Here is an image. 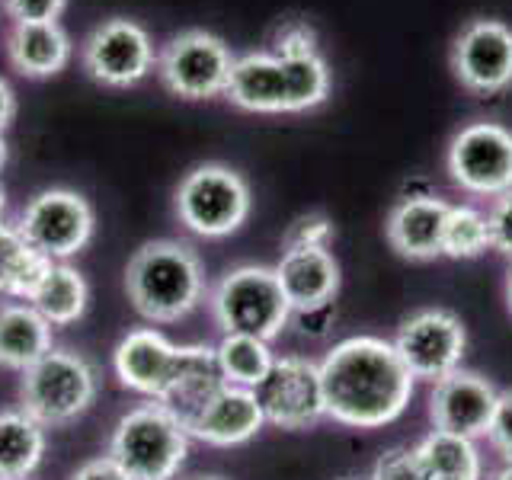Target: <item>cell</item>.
<instances>
[{
	"label": "cell",
	"mask_w": 512,
	"mask_h": 480,
	"mask_svg": "<svg viewBox=\"0 0 512 480\" xmlns=\"http://www.w3.org/2000/svg\"><path fill=\"white\" fill-rule=\"evenodd\" d=\"M317 365L327 416L333 423L378 429L400 420L410 407L416 378L400 362L394 343L381 336H349Z\"/></svg>",
	"instance_id": "6da1fadb"
},
{
	"label": "cell",
	"mask_w": 512,
	"mask_h": 480,
	"mask_svg": "<svg viewBox=\"0 0 512 480\" xmlns=\"http://www.w3.org/2000/svg\"><path fill=\"white\" fill-rule=\"evenodd\" d=\"M224 96L231 100V106L244 112H260V116L308 112L330 96V68L320 52H250L234 61Z\"/></svg>",
	"instance_id": "7a4b0ae2"
},
{
	"label": "cell",
	"mask_w": 512,
	"mask_h": 480,
	"mask_svg": "<svg viewBox=\"0 0 512 480\" xmlns=\"http://www.w3.org/2000/svg\"><path fill=\"white\" fill-rule=\"evenodd\" d=\"M125 292L151 324H176L202 304L205 269L183 240H148L125 269Z\"/></svg>",
	"instance_id": "3957f363"
},
{
	"label": "cell",
	"mask_w": 512,
	"mask_h": 480,
	"mask_svg": "<svg viewBox=\"0 0 512 480\" xmlns=\"http://www.w3.org/2000/svg\"><path fill=\"white\" fill-rule=\"evenodd\" d=\"M189 455V432L176 416L148 400L119 416L109 436V458L128 480H173Z\"/></svg>",
	"instance_id": "277c9868"
},
{
	"label": "cell",
	"mask_w": 512,
	"mask_h": 480,
	"mask_svg": "<svg viewBox=\"0 0 512 480\" xmlns=\"http://www.w3.org/2000/svg\"><path fill=\"white\" fill-rule=\"evenodd\" d=\"M100 391V378L87 356L74 349H48L29 365L20 384V410L45 429H58L84 416Z\"/></svg>",
	"instance_id": "5b68a950"
},
{
	"label": "cell",
	"mask_w": 512,
	"mask_h": 480,
	"mask_svg": "<svg viewBox=\"0 0 512 480\" xmlns=\"http://www.w3.org/2000/svg\"><path fill=\"white\" fill-rule=\"evenodd\" d=\"M212 314L224 333H247L260 340H276L292 320V304L269 266H237L224 272L212 292Z\"/></svg>",
	"instance_id": "8992f818"
},
{
	"label": "cell",
	"mask_w": 512,
	"mask_h": 480,
	"mask_svg": "<svg viewBox=\"0 0 512 480\" xmlns=\"http://www.w3.org/2000/svg\"><path fill=\"white\" fill-rule=\"evenodd\" d=\"M176 218L199 237H231L250 218V186L224 164L192 167L176 186Z\"/></svg>",
	"instance_id": "52a82bcc"
},
{
	"label": "cell",
	"mask_w": 512,
	"mask_h": 480,
	"mask_svg": "<svg viewBox=\"0 0 512 480\" xmlns=\"http://www.w3.org/2000/svg\"><path fill=\"white\" fill-rule=\"evenodd\" d=\"M234 61L237 58L231 55V48L215 32L186 29L157 55V74L180 100H212L228 90Z\"/></svg>",
	"instance_id": "ba28073f"
},
{
	"label": "cell",
	"mask_w": 512,
	"mask_h": 480,
	"mask_svg": "<svg viewBox=\"0 0 512 480\" xmlns=\"http://www.w3.org/2000/svg\"><path fill=\"white\" fill-rule=\"evenodd\" d=\"M20 234L52 263H64L90 244L96 218L93 205L74 189H42L16 221Z\"/></svg>",
	"instance_id": "9c48e42d"
},
{
	"label": "cell",
	"mask_w": 512,
	"mask_h": 480,
	"mask_svg": "<svg viewBox=\"0 0 512 480\" xmlns=\"http://www.w3.org/2000/svg\"><path fill=\"white\" fill-rule=\"evenodd\" d=\"M448 173L471 196L512 192V132L500 122H471L448 144Z\"/></svg>",
	"instance_id": "30bf717a"
},
{
	"label": "cell",
	"mask_w": 512,
	"mask_h": 480,
	"mask_svg": "<svg viewBox=\"0 0 512 480\" xmlns=\"http://www.w3.org/2000/svg\"><path fill=\"white\" fill-rule=\"evenodd\" d=\"M394 349L416 381L436 384L439 378L461 368L464 349H468V330L452 311L423 308L397 327Z\"/></svg>",
	"instance_id": "8fae6325"
},
{
	"label": "cell",
	"mask_w": 512,
	"mask_h": 480,
	"mask_svg": "<svg viewBox=\"0 0 512 480\" xmlns=\"http://www.w3.org/2000/svg\"><path fill=\"white\" fill-rule=\"evenodd\" d=\"M253 394L260 400L266 423L279 429H308L327 416L320 365L308 356H276Z\"/></svg>",
	"instance_id": "7c38bea8"
},
{
	"label": "cell",
	"mask_w": 512,
	"mask_h": 480,
	"mask_svg": "<svg viewBox=\"0 0 512 480\" xmlns=\"http://www.w3.org/2000/svg\"><path fill=\"white\" fill-rule=\"evenodd\" d=\"M157 55L148 29L125 16L96 26L84 42V71L103 87H135L154 71Z\"/></svg>",
	"instance_id": "4fadbf2b"
},
{
	"label": "cell",
	"mask_w": 512,
	"mask_h": 480,
	"mask_svg": "<svg viewBox=\"0 0 512 480\" xmlns=\"http://www.w3.org/2000/svg\"><path fill=\"white\" fill-rule=\"evenodd\" d=\"M452 71L464 90L496 96L512 87V26L503 20H471L452 45Z\"/></svg>",
	"instance_id": "5bb4252c"
},
{
	"label": "cell",
	"mask_w": 512,
	"mask_h": 480,
	"mask_svg": "<svg viewBox=\"0 0 512 480\" xmlns=\"http://www.w3.org/2000/svg\"><path fill=\"white\" fill-rule=\"evenodd\" d=\"M496 397H500V391H496L484 375L458 368V372L432 384V394H429L432 429L452 432V436H464V439L487 436Z\"/></svg>",
	"instance_id": "9a60e30c"
},
{
	"label": "cell",
	"mask_w": 512,
	"mask_h": 480,
	"mask_svg": "<svg viewBox=\"0 0 512 480\" xmlns=\"http://www.w3.org/2000/svg\"><path fill=\"white\" fill-rule=\"evenodd\" d=\"M180 362V346L170 343L164 333L154 327H138L125 333L116 352H112V368L128 391L144 394L148 400H160Z\"/></svg>",
	"instance_id": "2e32d148"
},
{
	"label": "cell",
	"mask_w": 512,
	"mask_h": 480,
	"mask_svg": "<svg viewBox=\"0 0 512 480\" xmlns=\"http://www.w3.org/2000/svg\"><path fill=\"white\" fill-rule=\"evenodd\" d=\"M266 416L250 388L224 384V388L199 410V416L186 426L189 439H199L215 448H234L260 436Z\"/></svg>",
	"instance_id": "e0dca14e"
},
{
	"label": "cell",
	"mask_w": 512,
	"mask_h": 480,
	"mask_svg": "<svg viewBox=\"0 0 512 480\" xmlns=\"http://www.w3.org/2000/svg\"><path fill=\"white\" fill-rule=\"evenodd\" d=\"M272 269H276L285 301L292 304V314L330 308V301L340 292V263L333 260L330 247L282 250V260Z\"/></svg>",
	"instance_id": "ac0fdd59"
},
{
	"label": "cell",
	"mask_w": 512,
	"mask_h": 480,
	"mask_svg": "<svg viewBox=\"0 0 512 480\" xmlns=\"http://www.w3.org/2000/svg\"><path fill=\"white\" fill-rule=\"evenodd\" d=\"M448 202L439 196H410L397 202L388 215V240L397 256L426 263L442 256V231Z\"/></svg>",
	"instance_id": "d6986e66"
},
{
	"label": "cell",
	"mask_w": 512,
	"mask_h": 480,
	"mask_svg": "<svg viewBox=\"0 0 512 480\" xmlns=\"http://www.w3.org/2000/svg\"><path fill=\"white\" fill-rule=\"evenodd\" d=\"M224 384L228 381H224L218 368L215 346H180V362H176V372L157 404H164L186 429Z\"/></svg>",
	"instance_id": "ffe728a7"
},
{
	"label": "cell",
	"mask_w": 512,
	"mask_h": 480,
	"mask_svg": "<svg viewBox=\"0 0 512 480\" xmlns=\"http://www.w3.org/2000/svg\"><path fill=\"white\" fill-rule=\"evenodd\" d=\"M7 58L23 77H55L71 61V39L61 23H13Z\"/></svg>",
	"instance_id": "44dd1931"
},
{
	"label": "cell",
	"mask_w": 512,
	"mask_h": 480,
	"mask_svg": "<svg viewBox=\"0 0 512 480\" xmlns=\"http://www.w3.org/2000/svg\"><path fill=\"white\" fill-rule=\"evenodd\" d=\"M52 324L29 301L0 304V365L26 372L52 349Z\"/></svg>",
	"instance_id": "7402d4cb"
},
{
	"label": "cell",
	"mask_w": 512,
	"mask_h": 480,
	"mask_svg": "<svg viewBox=\"0 0 512 480\" xmlns=\"http://www.w3.org/2000/svg\"><path fill=\"white\" fill-rule=\"evenodd\" d=\"M45 426L26 410H0V480H29L45 458Z\"/></svg>",
	"instance_id": "603a6c76"
},
{
	"label": "cell",
	"mask_w": 512,
	"mask_h": 480,
	"mask_svg": "<svg viewBox=\"0 0 512 480\" xmlns=\"http://www.w3.org/2000/svg\"><path fill=\"white\" fill-rule=\"evenodd\" d=\"M48 269H52V260L32 247L16 224L0 221V295L29 301Z\"/></svg>",
	"instance_id": "cb8c5ba5"
},
{
	"label": "cell",
	"mask_w": 512,
	"mask_h": 480,
	"mask_svg": "<svg viewBox=\"0 0 512 480\" xmlns=\"http://www.w3.org/2000/svg\"><path fill=\"white\" fill-rule=\"evenodd\" d=\"M29 304L52 327H71L87 314L90 285L84 279V272H77L74 266L52 263V269L45 272V279L36 288V295L29 298Z\"/></svg>",
	"instance_id": "d4e9b609"
},
{
	"label": "cell",
	"mask_w": 512,
	"mask_h": 480,
	"mask_svg": "<svg viewBox=\"0 0 512 480\" xmlns=\"http://www.w3.org/2000/svg\"><path fill=\"white\" fill-rule=\"evenodd\" d=\"M416 455H420L429 480H480V474H484L474 439L452 436V432L432 429L416 445Z\"/></svg>",
	"instance_id": "484cf974"
},
{
	"label": "cell",
	"mask_w": 512,
	"mask_h": 480,
	"mask_svg": "<svg viewBox=\"0 0 512 480\" xmlns=\"http://www.w3.org/2000/svg\"><path fill=\"white\" fill-rule=\"evenodd\" d=\"M215 359L224 381L253 391L269 375L272 362H276V352H272L269 340H260V336L224 333L221 343L215 346Z\"/></svg>",
	"instance_id": "4316f807"
},
{
	"label": "cell",
	"mask_w": 512,
	"mask_h": 480,
	"mask_svg": "<svg viewBox=\"0 0 512 480\" xmlns=\"http://www.w3.org/2000/svg\"><path fill=\"white\" fill-rule=\"evenodd\" d=\"M490 250V224L487 215L474 205H448L442 256L448 260H477Z\"/></svg>",
	"instance_id": "83f0119b"
},
{
	"label": "cell",
	"mask_w": 512,
	"mask_h": 480,
	"mask_svg": "<svg viewBox=\"0 0 512 480\" xmlns=\"http://www.w3.org/2000/svg\"><path fill=\"white\" fill-rule=\"evenodd\" d=\"M368 480H429L426 468L420 455H416V445H400V448H391V452H384L375 468H372V477Z\"/></svg>",
	"instance_id": "f1b7e54d"
},
{
	"label": "cell",
	"mask_w": 512,
	"mask_h": 480,
	"mask_svg": "<svg viewBox=\"0 0 512 480\" xmlns=\"http://www.w3.org/2000/svg\"><path fill=\"white\" fill-rule=\"evenodd\" d=\"M333 224L327 215L311 212L292 221V228L285 234V250H311V247H330Z\"/></svg>",
	"instance_id": "f546056e"
},
{
	"label": "cell",
	"mask_w": 512,
	"mask_h": 480,
	"mask_svg": "<svg viewBox=\"0 0 512 480\" xmlns=\"http://www.w3.org/2000/svg\"><path fill=\"white\" fill-rule=\"evenodd\" d=\"M276 55H314L317 52V32L308 20H285L272 39Z\"/></svg>",
	"instance_id": "4dcf8cb0"
},
{
	"label": "cell",
	"mask_w": 512,
	"mask_h": 480,
	"mask_svg": "<svg viewBox=\"0 0 512 480\" xmlns=\"http://www.w3.org/2000/svg\"><path fill=\"white\" fill-rule=\"evenodd\" d=\"M13 23H58L68 0H0Z\"/></svg>",
	"instance_id": "1f68e13d"
},
{
	"label": "cell",
	"mask_w": 512,
	"mask_h": 480,
	"mask_svg": "<svg viewBox=\"0 0 512 480\" xmlns=\"http://www.w3.org/2000/svg\"><path fill=\"white\" fill-rule=\"evenodd\" d=\"M487 439L506 458V464H512V391H500V397H496Z\"/></svg>",
	"instance_id": "d6a6232c"
},
{
	"label": "cell",
	"mask_w": 512,
	"mask_h": 480,
	"mask_svg": "<svg viewBox=\"0 0 512 480\" xmlns=\"http://www.w3.org/2000/svg\"><path fill=\"white\" fill-rule=\"evenodd\" d=\"M487 224H490V250L512 260V192H506V196L493 202Z\"/></svg>",
	"instance_id": "836d02e7"
},
{
	"label": "cell",
	"mask_w": 512,
	"mask_h": 480,
	"mask_svg": "<svg viewBox=\"0 0 512 480\" xmlns=\"http://www.w3.org/2000/svg\"><path fill=\"white\" fill-rule=\"evenodd\" d=\"M71 480H128V474L109 455H100V458H90L80 464V468L71 474Z\"/></svg>",
	"instance_id": "e575fe53"
},
{
	"label": "cell",
	"mask_w": 512,
	"mask_h": 480,
	"mask_svg": "<svg viewBox=\"0 0 512 480\" xmlns=\"http://www.w3.org/2000/svg\"><path fill=\"white\" fill-rule=\"evenodd\" d=\"M13 116H16V93H13V87L7 84V80L0 77V135L10 128Z\"/></svg>",
	"instance_id": "d590c367"
},
{
	"label": "cell",
	"mask_w": 512,
	"mask_h": 480,
	"mask_svg": "<svg viewBox=\"0 0 512 480\" xmlns=\"http://www.w3.org/2000/svg\"><path fill=\"white\" fill-rule=\"evenodd\" d=\"M7 160H10V148H7V138L0 135V170L7 167Z\"/></svg>",
	"instance_id": "8d00e7d4"
},
{
	"label": "cell",
	"mask_w": 512,
	"mask_h": 480,
	"mask_svg": "<svg viewBox=\"0 0 512 480\" xmlns=\"http://www.w3.org/2000/svg\"><path fill=\"white\" fill-rule=\"evenodd\" d=\"M493 480H512V464H506V468H500L493 474Z\"/></svg>",
	"instance_id": "74e56055"
},
{
	"label": "cell",
	"mask_w": 512,
	"mask_h": 480,
	"mask_svg": "<svg viewBox=\"0 0 512 480\" xmlns=\"http://www.w3.org/2000/svg\"><path fill=\"white\" fill-rule=\"evenodd\" d=\"M4 212H7V192L0 186V221H4Z\"/></svg>",
	"instance_id": "f35d334b"
},
{
	"label": "cell",
	"mask_w": 512,
	"mask_h": 480,
	"mask_svg": "<svg viewBox=\"0 0 512 480\" xmlns=\"http://www.w3.org/2000/svg\"><path fill=\"white\" fill-rule=\"evenodd\" d=\"M506 298H509V311H512V266H509V279H506Z\"/></svg>",
	"instance_id": "ab89813d"
},
{
	"label": "cell",
	"mask_w": 512,
	"mask_h": 480,
	"mask_svg": "<svg viewBox=\"0 0 512 480\" xmlns=\"http://www.w3.org/2000/svg\"><path fill=\"white\" fill-rule=\"evenodd\" d=\"M199 480H218V477H199Z\"/></svg>",
	"instance_id": "60d3db41"
}]
</instances>
